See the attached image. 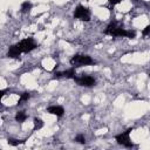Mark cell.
<instances>
[{"label":"cell","instance_id":"cell-2","mask_svg":"<svg viewBox=\"0 0 150 150\" xmlns=\"http://www.w3.org/2000/svg\"><path fill=\"white\" fill-rule=\"evenodd\" d=\"M104 34L110 35V36H122V38L125 36V38H129V39H134L136 36V33L135 32L127 30L123 27L118 26L116 22H110L107 26V28L104 29Z\"/></svg>","mask_w":150,"mask_h":150},{"label":"cell","instance_id":"cell-14","mask_svg":"<svg viewBox=\"0 0 150 150\" xmlns=\"http://www.w3.org/2000/svg\"><path fill=\"white\" fill-rule=\"evenodd\" d=\"M7 141H8V144L9 145H13V146H16V145H19V144H21V143L25 142V141H18V139H14V138H8Z\"/></svg>","mask_w":150,"mask_h":150},{"label":"cell","instance_id":"cell-1","mask_svg":"<svg viewBox=\"0 0 150 150\" xmlns=\"http://www.w3.org/2000/svg\"><path fill=\"white\" fill-rule=\"evenodd\" d=\"M34 48H36V43H35L34 39L26 38V39L21 40L20 42H18L16 45L11 46L7 52V56L12 57V59H18L21 53H28V52L33 50Z\"/></svg>","mask_w":150,"mask_h":150},{"label":"cell","instance_id":"cell-10","mask_svg":"<svg viewBox=\"0 0 150 150\" xmlns=\"http://www.w3.org/2000/svg\"><path fill=\"white\" fill-rule=\"evenodd\" d=\"M26 118H27V114L25 111H18L16 115H15V121L16 122H23V121H26Z\"/></svg>","mask_w":150,"mask_h":150},{"label":"cell","instance_id":"cell-6","mask_svg":"<svg viewBox=\"0 0 150 150\" xmlns=\"http://www.w3.org/2000/svg\"><path fill=\"white\" fill-rule=\"evenodd\" d=\"M79 86L82 87H93L96 82V80L90 75H82V76H75L73 79Z\"/></svg>","mask_w":150,"mask_h":150},{"label":"cell","instance_id":"cell-5","mask_svg":"<svg viewBox=\"0 0 150 150\" xmlns=\"http://www.w3.org/2000/svg\"><path fill=\"white\" fill-rule=\"evenodd\" d=\"M74 18L80 19L82 21H89L90 20V12L87 7L82 5H77V7L74 11Z\"/></svg>","mask_w":150,"mask_h":150},{"label":"cell","instance_id":"cell-12","mask_svg":"<svg viewBox=\"0 0 150 150\" xmlns=\"http://www.w3.org/2000/svg\"><path fill=\"white\" fill-rule=\"evenodd\" d=\"M29 97H30V94L29 93H22L21 96H20V98H19V101H18V104H22V102L28 101Z\"/></svg>","mask_w":150,"mask_h":150},{"label":"cell","instance_id":"cell-3","mask_svg":"<svg viewBox=\"0 0 150 150\" xmlns=\"http://www.w3.org/2000/svg\"><path fill=\"white\" fill-rule=\"evenodd\" d=\"M94 61L90 56L88 55H82V54H76L70 59V64L74 67H81V66H89L93 64Z\"/></svg>","mask_w":150,"mask_h":150},{"label":"cell","instance_id":"cell-17","mask_svg":"<svg viewBox=\"0 0 150 150\" xmlns=\"http://www.w3.org/2000/svg\"><path fill=\"white\" fill-rule=\"evenodd\" d=\"M149 75H150V73H149Z\"/></svg>","mask_w":150,"mask_h":150},{"label":"cell","instance_id":"cell-7","mask_svg":"<svg viewBox=\"0 0 150 150\" xmlns=\"http://www.w3.org/2000/svg\"><path fill=\"white\" fill-rule=\"evenodd\" d=\"M76 76L75 74V67L73 66L70 69H67L64 71H61V73H56L54 75V79H59V77H66V79H74Z\"/></svg>","mask_w":150,"mask_h":150},{"label":"cell","instance_id":"cell-9","mask_svg":"<svg viewBox=\"0 0 150 150\" xmlns=\"http://www.w3.org/2000/svg\"><path fill=\"white\" fill-rule=\"evenodd\" d=\"M32 7H33L32 2H29V1H25V2L21 4V12H22V13H28V12L32 9Z\"/></svg>","mask_w":150,"mask_h":150},{"label":"cell","instance_id":"cell-13","mask_svg":"<svg viewBox=\"0 0 150 150\" xmlns=\"http://www.w3.org/2000/svg\"><path fill=\"white\" fill-rule=\"evenodd\" d=\"M74 141L77 142V143H80V144H84V143H86V138H84V136H83L82 134H79V135L74 138Z\"/></svg>","mask_w":150,"mask_h":150},{"label":"cell","instance_id":"cell-15","mask_svg":"<svg viewBox=\"0 0 150 150\" xmlns=\"http://www.w3.org/2000/svg\"><path fill=\"white\" fill-rule=\"evenodd\" d=\"M142 34H143V36H146L148 34H150V26H146V27L143 29Z\"/></svg>","mask_w":150,"mask_h":150},{"label":"cell","instance_id":"cell-8","mask_svg":"<svg viewBox=\"0 0 150 150\" xmlns=\"http://www.w3.org/2000/svg\"><path fill=\"white\" fill-rule=\"evenodd\" d=\"M47 112L53 114V115H56L57 117H61L64 114V109L61 105H50V107L47 108Z\"/></svg>","mask_w":150,"mask_h":150},{"label":"cell","instance_id":"cell-16","mask_svg":"<svg viewBox=\"0 0 150 150\" xmlns=\"http://www.w3.org/2000/svg\"><path fill=\"white\" fill-rule=\"evenodd\" d=\"M121 1H122V0H109V2H110L112 6H114V5H117V4H120Z\"/></svg>","mask_w":150,"mask_h":150},{"label":"cell","instance_id":"cell-11","mask_svg":"<svg viewBox=\"0 0 150 150\" xmlns=\"http://www.w3.org/2000/svg\"><path fill=\"white\" fill-rule=\"evenodd\" d=\"M42 127H43V121H42L41 118L35 117V118H34V131H36V130H39V129H41Z\"/></svg>","mask_w":150,"mask_h":150},{"label":"cell","instance_id":"cell-4","mask_svg":"<svg viewBox=\"0 0 150 150\" xmlns=\"http://www.w3.org/2000/svg\"><path fill=\"white\" fill-rule=\"evenodd\" d=\"M131 131H132V128H129V129H128V130H125L124 132H122V134L117 135V136L115 137V139L117 141V143H118V144H121V145H123V146L132 148V146H134V144L131 143L130 137H129V135H130V132H131Z\"/></svg>","mask_w":150,"mask_h":150}]
</instances>
